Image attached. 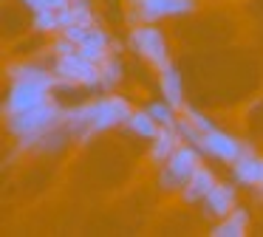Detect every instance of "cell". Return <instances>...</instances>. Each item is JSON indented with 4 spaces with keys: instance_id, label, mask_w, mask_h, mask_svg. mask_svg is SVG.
Listing matches in <instances>:
<instances>
[{
    "instance_id": "6da1fadb",
    "label": "cell",
    "mask_w": 263,
    "mask_h": 237,
    "mask_svg": "<svg viewBox=\"0 0 263 237\" xmlns=\"http://www.w3.org/2000/svg\"><path fill=\"white\" fill-rule=\"evenodd\" d=\"M65 124V107L60 105L57 99H48L43 105L31 107V110L14 113V116H6V130L12 139H23V135H34V133H46L51 127H60Z\"/></svg>"
},
{
    "instance_id": "7a4b0ae2",
    "label": "cell",
    "mask_w": 263,
    "mask_h": 237,
    "mask_svg": "<svg viewBox=\"0 0 263 237\" xmlns=\"http://www.w3.org/2000/svg\"><path fill=\"white\" fill-rule=\"evenodd\" d=\"M127 45L156 73L164 65H170V48H167V40L161 34V28H156V23H139V26H133L130 34H127Z\"/></svg>"
},
{
    "instance_id": "3957f363",
    "label": "cell",
    "mask_w": 263,
    "mask_h": 237,
    "mask_svg": "<svg viewBox=\"0 0 263 237\" xmlns=\"http://www.w3.org/2000/svg\"><path fill=\"white\" fill-rule=\"evenodd\" d=\"M201 155H204V152H201L198 147H193V144H187V141H184V144L178 147V150L173 152L164 164H161V169H159V186L164 192H181L184 184L190 181V175L201 167Z\"/></svg>"
},
{
    "instance_id": "277c9868",
    "label": "cell",
    "mask_w": 263,
    "mask_h": 237,
    "mask_svg": "<svg viewBox=\"0 0 263 237\" xmlns=\"http://www.w3.org/2000/svg\"><path fill=\"white\" fill-rule=\"evenodd\" d=\"M51 68L60 79V88H99L102 85L99 65L91 62L88 56H82L80 51L51 60Z\"/></svg>"
},
{
    "instance_id": "5b68a950",
    "label": "cell",
    "mask_w": 263,
    "mask_h": 237,
    "mask_svg": "<svg viewBox=\"0 0 263 237\" xmlns=\"http://www.w3.org/2000/svg\"><path fill=\"white\" fill-rule=\"evenodd\" d=\"M51 96H54V88L48 82H40V79H17V82H9L3 116H14V113L31 110V107L48 102Z\"/></svg>"
},
{
    "instance_id": "8992f818",
    "label": "cell",
    "mask_w": 263,
    "mask_h": 237,
    "mask_svg": "<svg viewBox=\"0 0 263 237\" xmlns=\"http://www.w3.org/2000/svg\"><path fill=\"white\" fill-rule=\"evenodd\" d=\"M133 113V105L125 99V96H99V99L91 102V133H105L110 127H119V124H127Z\"/></svg>"
},
{
    "instance_id": "52a82bcc",
    "label": "cell",
    "mask_w": 263,
    "mask_h": 237,
    "mask_svg": "<svg viewBox=\"0 0 263 237\" xmlns=\"http://www.w3.org/2000/svg\"><path fill=\"white\" fill-rule=\"evenodd\" d=\"M193 11L195 0H136V3H130L127 20L139 26V23H159L164 17H184Z\"/></svg>"
},
{
    "instance_id": "ba28073f",
    "label": "cell",
    "mask_w": 263,
    "mask_h": 237,
    "mask_svg": "<svg viewBox=\"0 0 263 237\" xmlns=\"http://www.w3.org/2000/svg\"><path fill=\"white\" fill-rule=\"evenodd\" d=\"M246 141L235 139L232 133H227V130H206L204 133V155L215 158V161H223V164H235L238 161V155L246 150Z\"/></svg>"
},
{
    "instance_id": "9c48e42d",
    "label": "cell",
    "mask_w": 263,
    "mask_h": 237,
    "mask_svg": "<svg viewBox=\"0 0 263 237\" xmlns=\"http://www.w3.org/2000/svg\"><path fill=\"white\" fill-rule=\"evenodd\" d=\"M71 139L68 127L60 124V127H51L46 133H34V135H23V139H14L20 152H57L65 147V141Z\"/></svg>"
},
{
    "instance_id": "30bf717a",
    "label": "cell",
    "mask_w": 263,
    "mask_h": 237,
    "mask_svg": "<svg viewBox=\"0 0 263 237\" xmlns=\"http://www.w3.org/2000/svg\"><path fill=\"white\" fill-rule=\"evenodd\" d=\"M232 167V181L240 186H260L263 189V155H257L252 147H246L238 155V161L229 164Z\"/></svg>"
},
{
    "instance_id": "8fae6325",
    "label": "cell",
    "mask_w": 263,
    "mask_h": 237,
    "mask_svg": "<svg viewBox=\"0 0 263 237\" xmlns=\"http://www.w3.org/2000/svg\"><path fill=\"white\" fill-rule=\"evenodd\" d=\"M201 206H204V212L210 214V218L221 220L238 206V192H235V186L227 184V181H215V186H212L210 195L201 201Z\"/></svg>"
},
{
    "instance_id": "7c38bea8",
    "label": "cell",
    "mask_w": 263,
    "mask_h": 237,
    "mask_svg": "<svg viewBox=\"0 0 263 237\" xmlns=\"http://www.w3.org/2000/svg\"><path fill=\"white\" fill-rule=\"evenodd\" d=\"M159 90L176 110H184V105H187L184 102V82H181V73H178V68L173 62L159 71Z\"/></svg>"
},
{
    "instance_id": "4fadbf2b",
    "label": "cell",
    "mask_w": 263,
    "mask_h": 237,
    "mask_svg": "<svg viewBox=\"0 0 263 237\" xmlns=\"http://www.w3.org/2000/svg\"><path fill=\"white\" fill-rule=\"evenodd\" d=\"M215 181H218V178H215V172H212L210 167H204V164H201V167L195 169L193 175H190L187 184H184L181 198H184L187 203H201L206 195H210L212 186H215Z\"/></svg>"
},
{
    "instance_id": "5bb4252c",
    "label": "cell",
    "mask_w": 263,
    "mask_h": 237,
    "mask_svg": "<svg viewBox=\"0 0 263 237\" xmlns=\"http://www.w3.org/2000/svg\"><path fill=\"white\" fill-rule=\"evenodd\" d=\"M181 144H184V139H181V133H178V127H161L159 135L150 141V161L164 164Z\"/></svg>"
},
{
    "instance_id": "9a60e30c",
    "label": "cell",
    "mask_w": 263,
    "mask_h": 237,
    "mask_svg": "<svg viewBox=\"0 0 263 237\" xmlns=\"http://www.w3.org/2000/svg\"><path fill=\"white\" fill-rule=\"evenodd\" d=\"M212 237H246L249 234V212L243 206H235L227 218H221L210 231Z\"/></svg>"
},
{
    "instance_id": "2e32d148",
    "label": "cell",
    "mask_w": 263,
    "mask_h": 237,
    "mask_svg": "<svg viewBox=\"0 0 263 237\" xmlns=\"http://www.w3.org/2000/svg\"><path fill=\"white\" fill-rule=\"evenodd\" d=\"M130 133H136V135H142V139H147V141H153L156 135H159V130H161V124L156 122L153 116H150V110L144 107V110H133L130 113V118H127V124H125Z\"/></svg>"
},
{
    "instance_id": "e0dca14e",
    "label": "cell",
    "mask_w": 263,
    "mask_h": 237,
    "mask_svg": "<svg viewBox=\"0 0 263 237\" xmlns=\"http://www.w3.org/2000/svg\"><path fill=\"white\" fill-rule=\"evenodd\" d=\"M99 73H102V85H99V88L114 90L116 85L122 82V76H125V65H122V60L116 54H110L108 60L99 62Z\"/></svg>"
},
{
    "instance_id": "ac0fdd59",
    "label": "cell",
    "mask_w": 263,
    "mask_h": 237,
    "mask_svg": "<svg viewBox=\"0 0 263 237\" xmlns=\"http://www.w3.org/2000/svg\"><path fill=\"white\" fill-rule=\"evenodd\" d=\"M31 28L37 34H46V37H54V34L63 31V23H60V11L46 9V11H34L31 17Z\"/></svg>"
},
{
    "instance_id": "d6986e66",
    "label": "cell",
    "mask_w": 263,
    "mask_h": 237,
    "mask_svg": "<svg viewBox=\"0 0 263 237\" xmlns=\"http://www.w3.org/2000/svg\"><path fill=\"white\" fill-rule=\"evenodd\" d=\"M147 110H150V116H153L156 122L161 124V127H176V124H178L176 107H173L167 99H161V102H150Z\"/></svg>"
},
{
    "instance_id": "ffe728a7",
    "label": "cell",
    "mask_w": 263,
    "mask_h": 237,
    "mask_svg": "<svg viewBox=\"0 0 263 237\" xmlns=\"http://www.w3.org/2000/svg\"><path fill=\"white\" fill-rule=\"evenodd\" d=\"M184 116H187V118H190V122H193L198 130H204V133H206V130L215 127V124L210 122V116H204L201 110H195V107H190V105H184Z\"/></svg>"
},
{
    "instance_id": "44dd1931",
    "label": "cell",
    "mask_w": 263,
    "mask_h": 237,
    "mask_svg": "<svg viewBox=\"0 0 263 237\" xmlns=\"http://www.w3.org/2000/svg\"><path fill=\"white\" fill-rule=\"evenodd\" d=\"M127 3H136V0H127Z\"/></svg>"
}]
</instances>
